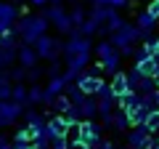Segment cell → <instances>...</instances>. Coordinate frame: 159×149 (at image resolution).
<instances>
[{
  "label": "cell",
  "instance_id": "cell-8",
  "mask_svg": "<svg viewBox=\"0 0 159 149\" xmlns=\"http://www.w3.org/2000/svg\"><path fill=\"white\" fill-rule=\"evenodd\" d=\"M16 22H19V8L13 6V3H3V6H0V35L13 32Z\"/></svg>",
  "mask_w": 159,
  "mask_h": 149
},
{
  "label": "cell",
  "instance_id": "cell-33",
  "mask_svg": "<svg viewBox=\"0 0 159 149\" xmlns=\"http://www.w3.org/2000/svg\"><path fill=\"white\" fill-rule=\"evenodd\" d=\"M51 149H69L66 136H51Z\"/></svg>",
  "mask_w": 159,
  "mask_h": 149
},
{
  "label": "cell",
  "instance_id": "cell-10",
  "mask_svg": "<svg viewBox=\"0 0 159 149\" xmlns=\"http://www.w3.org/2000/svg\"><path fill=\"white\" fill-rule=\"evenodd\" d=\"M77 85L82 88V93H88V96H96V93H98V88L103 85V80L98 77V74L82 72V74H80V80H77Z\"/></svg>",
  "mask_w": 159,
  "mask_h": 149
},
{
  "label": "cell",
  "instance_id": "cell-4",
  "mask_svg": "<svg viewBox=\"0 0 159 149\" xmlns=\"http://www.w3.org/2000/svg\"><path fill=\"white\" fill-rule=\"evenodd\" d=\"M34 51H37L40 59H51V61H56V59L64 53V43L58 40V37H51V35L45 32L43 37L34 40Z\"/></svg>",
  "mask_w": 159,
  "mask_h": 149
},
{
  "label": "cell",
  "instance_id": "cell-21",
  "mask_svg": "<svg viewBox=\"0 0 159 149\" xmlns=\"http://www.w3.org/2000/svg\"><path fill=\"white\" fill-rule=\"evenodd\" d=\"M72 107V99L66 96V93H58L56 99H53V104H51V109H53V115H64L66 109Z\"/></svg>",
  "mask_w": 159,
  "mask_h": 149
},
{
  "label": "cell",
  "instance_id": "cell-30",
  "mask_svg": "<svg viewBox=\"0 0 159 149\" xmlns=\"http://www.w3.org/2000/svg\"><path fill=\"white\" fill-rule=\"evenodd\" d=\"M64 120H66L69 125H74V123H80V120H82V115H80V107H77V104H72V107H69L66 112H64Z\"/></svg>",
  "mask_w": 159,
  "mask_h": 149
},
{
  "label": "cell",
  "instance_id": "cell-12",
  "mask_svg": "<svg viewBox=\"0 0 159 149\" xmlns=\"http://www.w3.org/2000/svg\"><path fill=\"white\" fill-rule=\"evenodd\" d=\"M141 104H143V99H141L138 91H127V93H122V96H117V107L125 109V112H133V109H138Z\"/></svg>",
  "mask_w": 159,
  "mask_h": 149
},
{
  "label": "cell",
  "instance_id": "cell-31",
  "mask_svg": "<svg viewBox=\"0 0 159 149\" xmlns=\"http://www.w3.org/2000/svg\"><path fill=\"white\" fill-rule=\"evenodd\" d=\"M146 128H148L151 133H157V131H159V107L154 109L151 115H148V120H146Z\"/></svg>",
  "mask_w": 159,
  "mask_h": 149
},
{
  "label": "cell",
  "instance_id": "cell-1",
  "mask_svg": "<svg viewBox=\"0 0 159 149\" xmlns=\"http://www.w3.org/2000/svg\"><path fill=\"white\" fill-rule=\"evenodd\" d=\"M90 37H85V35H80V29L74 27L72 32H69V40L64 43V61H66V69H74V72H82V67H85L88 61H90Z\"/></svg>",
  "mask_w": 159,
  "mask_h": 149
},
{
  "label": "cell",
  "instance_id": "cell-36",
  "mask_svg": "<svg viewBox=\"0 0 159 149\" xmlns=\"http://www.w3.org/2000/svg\"><path fill=\"white\" fill-rule=\"evenodd\" d=\"M143 46H146L151 53H157V51H159V37H154V35H151V37H146V40H143Z\"/></svg>",
  "mask_w": 159,
  "mask_h": 149
},
{
  "label": "cell",
  "instance_id": "cell-19",
  "mask_svg": "<svg viewBox=\"0 0 159 149\" xmlns=\"http://www.w3.org/2000/svg\"><path fill=\"white\" fill-rule=\"evenodd\" d=\"M32 138H34V125H24V128H19L13 133V147H19V144H32Z\"/></svg>",
  "mask_w": 159,
  "mask_h": 149
},
{
  "label": "cell",
  "instance_id": "cell-18",
  "mask_svg": "<svg viewBox=\"0 0 159 149\" xmlns=\"http://www.w3.org/2000/svg\"><path fill=\"white\" fill-rule=\"evenodd\" d=\"M135 67H138V72L146 74V77H154V74L159 72V64H157V59H154V56L143 59V61H135Z\"/></svg>",
  "mask_w": 159,
  "mask_h": 149
},
{
  "label": "cell",
  "instance_id": "cell-41",
  "mask_svg": "<svg viewBox=\"0 0 159 149\" xmlns=\"http://www.w3.org/2000/svg\"><path fill=\"white\" fill-rule=\"evenodd\" d=\"M69 149H90L85 141H69Z\"/></svg>",
  "mask_w": 159,
  "mask_h": 149
},
{
  "label": "cell",
  "instance_id": "cell-45",
  "mask_svg": "<svg viewBox=\"0 0 159 149\" xmlns=\"http://www.w3.org/2000/svg\"><path fill=\"white\" fill-rule=\"evenodd\" d=\"M13 149H34L32 144H19V147H13Z\"/></svg>",
  "mask_w": 159,
  "mask_h": 149
},
{
  "label": "cell",
  "instance_id": "cell-39",
  "mask_svg": "<svg viewBox=\"0 0 159 149\" xmlns=\"http://www.w3.org/2000/svg\"><path fill=\"white\" fill-rule=\"evenodd\" d=\"M11 91H13V88H11V85L6 83V85L0 88V101H6V99H11Z\"/></svg>",
  "mask_w": 159,
  "mask_h": 149
},
{
  "label": "cell",
  "instance_id": "cell-3",
  "mask_svg": "<svg viewBox=\"0 0 159 149\" xmlns=\"http://www.w3.org/2000/svg\"><path fill=\"white\" fill-rule=\"evenodd\" d=\"M138 37H141L138 27L135 24H127V22H122V27L111 32V43L117 46V51L122 53V56H130V53L135 51V40Z\"/></svg>",
  "mask_w": 159,
  "mask_h": 149
},
{
  "label": "cell",
  "instance_id": "cell-46",
  "mask_svg": "<svg viewBox=\"0 0 159 149\" xmlns=\"http://www.w3.org/2000/svg\"><path fill=\"white\" fill-rule=\"evenodd\" d=\"M58 3H64V0H51V3H48V6H58Z\"/></svg>",
  "mask_w": 159,
  "mask_h": 149
},
{
  "label": "cell",
  "instance_id": "cell-38",
  "mask_svg": "<svg viewBox=\"0 0 159 149\" xmlns=\"http://www.w3.org/2000/svg\"><path fill=\"white\" fill-rule=\"evenodd\" d=\"M27 77H29L32 83H37V80H40V69H37V67H29V69H27Z\"/></svg>",
  "mask_w": 159,
  "mask_h": 149
},
{
  "label": "cell",
  "instance_id": "cell-37",
  "mask_svg": "<svg viewBox=\"0 0 159 149\" xmlns=\"http://www.w3.org/2000/svg\"><path fill=\"white\" fill-rule=\"evenodd\" d=\"M66 138H69V141H80V123L69 125V131H66Z\"/></svg>",
  "mask_w": 159,
  "mask_h": 149
},
{
  "label": "cell",
  "instance_id": "cell-25",
  "mask_svg": "<svg viewBox=\"0 0 159 149\" xmlns=\"http://www.w3.org/2000/svg\"><path fill=\"white\" fill-rule=\"evenodd\" d=\"M69 16H72V24H74V27H80V24L88 19V11L80 6V3H74V8H72V13H69Z\"/></svg>",
  "mask_w": 159,
  "mask_h": 149
},
{
  "label": "cell",
  "instance_id": "cell-11",
  "mask_svg": "<svg viewBox=\"0 0 159 149\" xmlns=\"http://www.w3.org/2000/svg\"><path fill=\"white\" fill-rule=\"evenodd\" d=\"M96 138H101V125L96 120H80V141L90 144Z\"/></svg>",
  "mask_w": 159,
  "mask_h": 149
},
{
  "label": "cell",
  "instance_id": "cell-17",
  "mask_svg": "<svg viewBox=\"0 0 159 149\" xmlns=\"http://www.w3.org/2000/svg\"><path fill=\"white\" fill-rule=\"evenodd\" d=\"M48 128H51V133H53V136H66L69 123L64 120V115H53L51 120H48Z\"/></svg>",
  "mask_w": 159,
  "mask_h": 149
},
{
  "label": "cell",
  "instance_id": "cell-16",
  "mask_svg": "<svg viewBox=\"0 0 159 149\" xmlns=\"http://www.w3.org/2000/svg\"><path fill=\"white\" fill-rule=\"evenodd\" d=\"M111 128L114 131H119V133H125V131H130V115H127L125 109H114V117H111Z\"/></svg>",
  "mask_w": 159,
  "mask_h": 149
},
{
  "label": "cell",
  "instance_id": "cell-9",
  "mask_svg": "<svg viewBox=\"0 0 159 149\" xmlns=\"http://www.w3.org/2000/svg\"><path fill=\"white\" fill-rule=\"evenodd\" d=\"M157 22H159V19L154 16V13L148 11V8H143V11L135 16V27H138V32H141V37H143V40L154 35V29H157Z\"/></svg>",
  "mask_w": 159,
  "mask_h": 149
},
{
  "label": "cell",
  "instance_id": "cell-42",
  "mask_svg": "<svg viewBox=\"0 0 159 149\" xmlns=\"http://www.w3.org/2000/svg\"><path fill=\"white\" fill-rule=\"evenodd\" d=\"M29 3H32V6H40V8H43V6H48L51 0H29Z\"/></svg>",
  "mask_w": 159,
  "mask_h": 149
},
{
  "label": "cell",
  "instance_id": "cell-27",
  "mask_svg": "<svg viewBox=\"0 0 159 149\" xmlns=\"http://www.w3.org/2000/svg\"><path fill=\"white\" fill-rule=\"evenodd\" d=\"M143 77H146V74L138 72V67H133L130 72H127V83H130V91H138V85L143 83Z\"/></svg>",
  "mask_w": 159,
  "mask_h": 149
},
{
  "label": "cell",
  "instance_id": "cell-5",
  "mask_svg": "<svg viewBox=\"0 0 159 149\" xmlns=\"http://www.w3.org/2000/svg\"><path fill=\"white\" fill-rule=\"evenodd\" d=\"M125 141H127V147H130V149H151L157 138H154V133L148 131L146 125H133L130 131H127Z\"/></svg>",
  "mask_w": 159,
  "mask_h": 149
},
{
  "label": "cell",
  "instance_id": "cell-51",
  "mask_svg": "<svg viewBox=\"0 0 159 149\" xmlns=\"http://www.w3.org/2000/svg\"><path fill=\"white\" fill-rule=\"evenodd\" d=\"M154 144H157V147H159V136H157V141H154Z\"/></svg>",
  "mask_w": 159,
  "mask_h": 149
},
{
  "label": "cell",
  "instance_id": "cell-48",
  "mask_svg": "<svg viewBox=\"0 0 159 149\" xmlns=\"http://www.w3.org/2000/svg\"><path fill=\"white\" fill-rule=\"evenodd\" d=\"M3 67H6V64H3V53H0V69H3Z\"/></svg>",
  "mask_w": 159,
  "mask_h": 149
},
{
  "label": "cell",
  "instance_id": "cell-15",
  "mask_svg": "<svg viewBox=\"0 0 159 149\" xmlns=\"http://www.w3.org/2000/svg\"><path fill=\"white\" fill-rule=\"evenodd\" d=\"M77 107H80L82 120H93V117L98 115V101H96V96H85V99H82V104H77Z\"/></svg>",
  "mask_w": 159,
  "mask_h": 149
},
{
  "label": "cell",
  "instance_id": "cell-20",
  "mask_svg": "<svg viewBox=\"0 0 159 149\" xmlns=\"http://www.w3.org/2000/svg\"><path fill=\"white\" fill-rule=\"evenodd\" d=\"M117 53V46H114L111 40H101L96 46V56H98V61H103V59H109V56H114Z\"/></svg>",
  "mask_w": 159,
  "mask_h": 149
},
{
  "label": "cell",
  "instance_id": "cell-47",
  "mask_svg": "<svg viewBox=\"0 0 159 149\" xmlns=\"http://www.w3.org/2000/svg\"><path fill=\"white\" fill-rule=\"evenodd\" d=\"M154 96H157V107H159V88H157V93H154Z\"/></svg>",
  "mask_w": 159,
  "mask_h": 149
},
{
  "label": "cell",
  "instance_id": "cell-24",
  "mask_svg": "<svg viewBox=\"0 0 159 149\" xmlns=\"http://www.w3.org/2000/svg\"><path fill=\"white\" fill-rule=\"evenodd\" d=\"M119 64H122V53H114V56H109V59H103V61H101V67H103V72H119Z\"/></svg>",
  "mask_w": 159,
  "mask_h": 149
},
{
  "label": "cell",
  "instance_id": "cell-43",
  "mask_svg": "<svg viewBox=\"0 0 159 149\" xmlns=\"http://www.w3.org/2000/svg\"><path fill=\"white\" fill-rule=\"evenodd\" d=\"M6 83H8V72H0V88L6 85Z\"/></svg>",
  "mask_w": 159,
  "mask_h": 149
},
{
  "label": "cell",
  "instance_id": "cell-34",
  "mask_svg": "<svg viewBox=\"0 0 159 149\" xmlns=\"http://www.w3.org/2000/svg\"><path fill=\"white\" fill-rule=\"evenodd\" d=\"M96 6H109V8H127V0H93Z\"/></svg>",
  "mask_w": 159,
  "mask_h": 149
},
{
  "label": "cell",
  "instance_id": "cell-28",
  "mask_svg": "<svg viewBox=\"0 0 159 149\" xmlns=\"http://www.w3.org/2000/svg\"><path fill=\"white\" fill-rule=\"evenodd\" d=\"M77 29H80V35H85V37H90V35H96V32H98V24L93 22L90 16H88V19H85L82 24H80Z\"/></svg>",
  "mask_w": 159,
  "mask_h": 149
},
{
  "label": "cell",
  "instance_id": "cell-26",
  "mask_svg": "<svg viewBox=\"0 0 159 149\" xmlns=\"http://www.w3.org/2000/svg\"><path fill=\"white\" fill-rule=\"evenodd\" d=\"M24 120H27V125H43V123H45V120H43V115H40L34 107H29L27 112H24Z\"/></svg>",
  "mask_w": 159,
  "mask_h": 149
},
{
  "label": "cell",
  "instance_id": "cell-49",
  "mask_svg": "<svg viewBox=\"0 0 159 149\" xmlns=\"http://www.w3.org/2000/svg\"><path fill=\"white\" fill-rule=\"evenodd\" d=\"M154 80H157V85H159V72H157V74H154Z\"/></svg>",
  "mask_w": 159,
  "mask_h": 149
},
{
  "label": "cell",
  "instance_id": "cell-40",
  "mask_svg": "<svg viewBox=\"0 0 159 149\" xmlns=\"http://www.w3.org/2000/svg\"><path fill=\"white\" fill-rule=\"evenodd\" d=\"M146 8H148V11H151V13H154V16H157V19H159V0H151V3H148V6H146Z\"/></svg>",
  "mask_w": 159,
  "mask_h": 149
},
{
  "label": "cell",
  "instance_id": "cell-22",
  "mask_svg": "<svg viewBox=\"0 0 159 149\" xmlns=\"http://www.w3.org/2000/svg\"><path fill=\"white\" fill-rule=\"evenodd\" d=\"M157 80H154V77H143V83L141 85H138V93H141V99H148V96H154V93H157Z\"/></svg>",
  "mask_w": 159,
  "mask_h": 149
},
{
  "label": "cell",
  "instance_id": "cell-32",
  "mask_svg": "<svg viewBox=\"0 0 159 149\" xmlns=\"http://www.w3.org/2000/svg\"><path fill=\"white\" fill-rule=\"evenodd\" d=\"M8 77H11L13 83H21L24 77H27V67H21V64H19L16 69H11V72H8Z\"/></svg>",
  "mask_w": 159,
  "mask_h": 149
},
{
  "label": "cell",
  "instance_id": "cell-44",
  "mask_svg": "<svg viewBox=\"0 0 159 149\" xmlns=\"http://www.w3.org/2000/svg\"><path fill=\"white\" fill-rule=\"evenodd\" d=\"M0 149H13V144H8L6 138H0Z\"/></svg>",
  "mask_w": 159,
  "mask_h": 149
},
{
  "label": "cell",
  "instance_id": "cell-50",
  "mask_svg": "<svg viewBox=\"0 0 159 149\" xmlns=\"http://www.w3.org/2000/svg\"><path fill=\"white\" fill-rule=\"evenodd\" d=\"M154 59H157V64H159V51H157V53H154Z\"/></svg>",
  "mask_w": 159,
  "mask_h": 149
},
{
  "label": "cell",
  "instance_id": "cell-2",
  "mask_svg": "<svg viewBox=\"0 0 159 149\" xmlns=\"http://www.w3.org/2000/svg\"><path fill=\"white\" fill-rule=\"evenodd\" d=\"M48 27H51V22H48L45 16H21L16 22V27H13V32L21 35V40L27 43V46H34V40L37 37H43V35L48 32Z\"/></svg>",
  "mask_w": 159,
  "mask_h": 149
},
{
  "label": "cell",
  "instance_id": "cell-14",
  "mask_svg": "<svg viewBox=\"0 0 159 149\" xmlns=\"http://www.w3.org/2000/svg\"><path fill=\"white\" fill-rule=\"evenodd\" d=\"M19 64H21V67H34V64H37V51H34V46H27V43H24V46H19Z\"/></svg>",
  "mask_w": 159,
  "mask_h": 149
},
{
  "label": "cell",
  "instance_id": "cell-7",
  "mask_svg": "<svg viewBox=\"0 0 159 149\" xmlns=\"http://www.w3.org/2000/svg\"><path fill=\"white\" fill-rule=\"evenodd\" d=\"M19 117H24V104L13 101V99L0 101V128H3V125H11V123H16Z\"/></svg>",
  "mask_w": 159,
  "mask_h": 149
},
{
  "label": "cell",
  "instance_id": "cell-6",
  "mask_svg": "<svg viewBox=\"0 0 159 149\" xmlns=\"http://www.w3.org/2000/svg\"><path fill=\"white\" fill-rule=\"evenodd\" d=\"M45 19L53 24V27L58 29L61 35H69L74 29V24H72V16H69L66 11H64V3H58V6H48V11H45Z\"/></svg>",
  "mask_w": 159,
  "mask_h": 149
},
{
  "label": "cell",
  "instance_id": "cell-29",
  "mask_svg": "<svg viewBox=\"0 0 159 149\" xmlns=\"http://www.w3.org/2000/svg\"><path fill=\"white\" fill-rule=\"evenodd\" d=\"M27 96H29V91L21 85V83H16L13 91H11V99H13V101H19V104H27Z\"/></svg>",
  "mask_w": 159,
  "mask_h": 149
},
{
  "label": "cell",
  "instance_id": "cell-52",
  "mask_svg": "<svg viewBox=\"0 0 159 149\" xmlns=\"http://www.w3.org/2000/svg\"><path fill=\"white\" fill-rule=\"evenodd\" d=\"M0 6H3V0H0Z\"/></svg>",
  "mask_w": 159,
  "mask_h": 149
},
{
  "label": "cell",
  "instance_id": "cell-23",
  "mask_svg": "<svg viewBox=\"0 0 159 149\" xmlns=\"http://www.w3.org/2000/svg\"><path fill=\"white\" fill-rule=\"evenodd\" d=\"M43 99H45V88H40L37 83H34V85L29 88V96H27V104H29V107H37V104H43Z\"/></svg>",
  "mask_w": 159,
  "mask_h": 149
},
{
  "label": "cell",
  "instance_id": "cell-35",
  "mask_svg": "<svg viewBox=\"0 0 159 149\" xmlns=\"http://www.w3.org/2000/svg\"><path fill=\"white\" fill-rule=\"evenodd\" d=\"M133 56H135V61H143V59H148V56H154V53L148 51L146 46H141V48H135V51H133Z\"/></svg>",
  "mask_w": 159,
  "mask_h": 149
},
{
  "label": "cell",
  "instance_id": "cell-13",
  "mask_svg": "<svg viewBox=\"0 0 159 149\" xmlns=\"http://www.w3.org/2000/svg\"><path fill=\"white\" fill-rule=\"evenodd\" d=\"M111 91H114V96H122V93H127L130 91V83H127V72L125 69H119V72H114L111 74Z\"/></svg>",
  "mask_w": 159,
  "mask_h": 149
}]
</instances>
